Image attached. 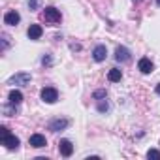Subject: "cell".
Wrapping results in <instances>:
<instances>
[{
	"instance_id": "obj_1",
	"label": "cell",
	"mask_w": 160,
	"mask_h": 160,
	"mask_svg": "<svg viewBox=\"0 0 160 160\" xmlns=\"http://www.w3.org/2000/svg\"><path fill=\"white\" fill-rule=\"evenodd\" d=\"M0 141H2V145H4L6 149H10V151L19 149V143H21L17 136H13V134L8 132L6 126H0Z\"/></svg>"
},
{
	"instance_id": "obj_2",
	"label": "cell",
	"mask_w": 160,
	"mask_h": 160,
	"mask_svg": "<svg viewBox=\"0 0 160 160\" xmlns=\"http://www.w3.org/2000/svg\"><path fill=\"white\" fill-rule=\"evenodd\" d=\"M30 79H32V75H30L28 72H17L15 75H12V77L8 79V85L25 87V85H28V83H30Z\"/></svg>"
},
{
	"instance_id": "obj_3",
	"label": "cell",
	"mask_w": 160,
	"mask_h": 160,
	"mask_svg": "<svg viewBox=\"0 0 160 160\" xmlns=\"http://www.w3.org/2000/svg\"><path fill=\"white\" fill-rule=\"evenodd\" d=\"M43 19H45L47 23H51V25H58V23L62 21V13H60V10H57L55 6H47L45 12H43Z\"/></svg>"
},
{
	"instance_id": "obj_4",
	"label": "cell",
	"mask_w": 160,
	"mask_h": 160,
	"mask_svg": "<svg viewBox=\"0 0 160 160\" xmlns=\"http://www.w3.org/2000/svg\"><path fill=\"white\" fill-rule=\"evenodd\" d=\"M40 98L45 102V104H55L58 100V91L55 87H43L42 92H40Z\"/></svg>"
},
{
	"instance_id": "obj_5",
	"label": "cell",
	"mask_w": 160,
	"mask_h": 160,
	"mask_svg": "<svg viewBox=\"0 0 160 160\" xmlns=\"http://www.w3.org/2000/svg\"><path fill=\"white\" fill-rule=\"evenodd\" d=\"M68 126H70V119H64V117H57V119L49 121V124H47V128L51 132H62Z\"/></svg>"
},
{
	"instance_id": "obj_6",
	"label": "cell",
	"mask_w": 160,
	"mask_h": 160,
	"mask_svg": "<svg viewBox=\"0 0 160 160\" xmlns=\"http://www.w3.org/2000/svg\"><path fill=\"white\" fill-rule=\"evenodd\" d=\"M130 58H132V53H130L128 47L119 45V47L115 49V60H117V62H128Z\"/></svg>"
},
{
	"instance_id": "obj_7",
	"label": "cell",
	"mask_w": 160,
	"mask_h": 160,
	"mask_svg": "<svg viewBox=\"0 0 160 160\" xmlns=\"http://www.w3.org/2000/svg\"><path fill=\"white\" fill-rule=\"evenodd\" d=\"M4 23H6L8 27H17V25L21 23V15H19V12H15V10L6 12V15H4Z\"/></svg>"
},
{
	"instance_id": "obj_8",
	"label": "cell",
	"mask_w": 160,
	"mask_h": 160,
	"mask_svg": "<svg viewBox=\"0 0 160 160\" xmlns=\"http://www.w3.org/2000/svg\"><path fill=\"white\" fill-rule=\"evenodd\" d=\"M92 58H94L96 62H104V60L108 58V47L102 45V43H98V45L92 49Z\"/></svg>"
},
{
	"instance_id": "obj_9",
	"label": "cell",
	"mask_w": 160,
	"mask_h": 160,
	"mask_svg": "<svg viewBox=\"0 0 160 160\" xmlns=\"http://www.w3.org/2000/svg\"><path fill=\"white\" fill-rule=\"evenodd\" d=\"M58 152L62 154V156H72V152H73V143L70 141V139H60L58 141Z\"/></svg>"
},
{
	"instance_id": "obj_10",
	"label": "cell",
	"mask_w": 160,
	"mask_h": 160,
	"mask_svg": "<svg viewBox=\"0 0 160 160\" xmlns=\"http://www.w3.org/2000/svg\"><path fill=\"white\" fill-rule=\"evenodd\" d=\"M28 143H30V147H34V149H42V147L47 145V139H45L43 134H32L30 139H28Z\"/></svg>"
},
{
	"instance_id": "obj_11",
	"label": "cell",
	"mask_w": 160,
	"mask_h": 160,
	"mask_svg": "<svg viewBox=\"0 0 160 160\" xmlns=\"http://www.w3.org/2000/svg\"><path fill=\"white\" fill-rule=\"evenodd\" d=\"M138 70H139L141 73H151V72L154 70V64L151 62V58L143 57V58H139V60H138Z\"/></svg>"
},
{
	"instance_id": "obj_12",
	"label": "cell",
	"mask_w": 160,
	"mask_h": 160,
	"mask_svg": "<svg viewBox=\"0 0 160 160\" xmlns=\"http://www.w3.org/2000/svg\"><path fill=\"white\" fill-rule=\"evenodd\" d=\"M42 34H43V28L40 27V25H30L28 27V30H27V36H28V40H40L42 38Z\"/></svg>"
},
{
	"instance_id": "obj_13",
	"label": "cell",
	"mask_w": 160,
	"mask_h": 160,
	"mask_svg": "<svg viewBox=\"0 0 160 160\" xmlns=\"http://www.w3.org/2000/svg\"><path fill=\"white\" fill-rule=\"evenodd\" d=\"M8 102H12V104L19 106V104L23 102V92H21V91H17V89H12V91H10V94H8Z\"/></svg>"
},
{
	"instance_id": "obj_14",
	"label": "cell",
	"mask_w": 160,
	"mask_h": 160,
	"mask_svg": "<svg viewBox=\"0 0 160 160\" xmlns=\"http://www.w3.org/2000/svg\"><path fill=\"white\" fill-rule=\"evenodd\" d=\"M108 79H109L111 83H119L121 79H122V72H121L119 68H111L109 73H108Z\"/></svg>"
},
{
	"instance_id": "obj_15",
	"label": "cell",
	"mask_w": 160,
	"mask_h": 160,
	"mask_svg": "<svg viewBox=\"0 0 160 160\" xmlns=\"http://www.w3.org/2000/svg\"><path fill=\"white\" fill-rule=\"evenodd\" d=\"M17 113H19V108H17L15 104L8 102V104L4 106V115H8V117H15Z\"/></svg>"
},
{
	"instance_id": "obj_16",
	"label": "cell",
	"mask_w": 160,
	"mask_h": 160,
	"mask_svg": "<svg viewBox=\"0 0 160 160\" xmlns=\"http://www.w3.org/2000/svg\"><path fill=\"white\" fill-rule=\"evenodd\" d=\"M98 104H96V109L100 111V113H106V111H109V104H108V100L106 98H102V100H96Z\"/></svg>"
},
{
	"instance_id": "obj_17",
	"label": "cell",
	"mask_w": 160,
	"mask_h": 160,
	"mask_svg": "<svg viewBox=\"0 0 160 160\" xmlns=\"http://www.w3.org/2000/svg\"><path fill=\"white\" fill-rule=\"evenodd\" d=\"M92 98H94V100H102V98H108V92H106V89L94 91V92H92Z\"/></svg>"
},
{
	"instance_id": "obj_18",
	"label": "cell",
	"mask_w": 160,
	"mask_h": 160,
	"mask_svg": "<svg viewBox=\"0 0 160 160\" xmlns=\"http://www.w3.org/2000/svg\"><path fill=\"white\" fill-rule=\"evenodd\" d=\"M27 4H28V10L30 12H36L40 8V0H27Z\"/></svg>"
},
{
	"instance_id": "obj_19",
	"label": "cell",
	"mask_w": 160,
	"mask_h": 160,
	"mask_svg": "<svg viewBox=\"0 0 160 160\" xmlns=\"http://www.w3.org/2000/svg\"><path fill=\"white\" fill-rule=\"evenodd\" d=\"M42 64H43V66H47V68H49V66H53V57H51L49 53H47V55H43V57H42Z\"/></svg>"
},
{
	"instance_id": "obj_20",
	"label": "cell",
	"mask_w": 160,
	"mask_h": 160,
	"mask_svg": "<svg viewBox=\"0 0 160 160\" xmlns=\"http://www.w3.org/2000/svg\"><path fill=\"white\" fill-rule=\"evenodd\" d=\"M10 47V36L6 32H2V51H6Z\"/></svg>"
},
{
	"instance_id": "obj_21",
	"label": "cell",
	"mask_w": 160,
	"mask_h": 160,
	"mask_svg": "<svg viewBox=\"0 0 160 160\" xmlns=\"http://www.w3.org/2000/svg\"><path fill=\"white\" fill-rule=\"evenodd\" d=\"M147 158H160V151H156V149H149V151H147Z\"/></svg>"
},
{
	"instance_id": "obj_22",
	"label": "cell",
	"mask_w": 160,
	"mask_h": 160,
	"mask_svg": "<svg viewBox=\"0 0 160 160\" xmlns=\"http://www.w3.org/2000/svg\"><path fill=\"white\" fill-rule=\"evenodd\" d=\"M156 94H158V96H160V83H158V85H156Z\"/></svg>"
},
{
	"instance_id": "obj_23",
	"label": "cell",
	"mask_w": 160,
	"mask_h": 160,
	"mask_svg": "<svg viewBox=\"0 0 160 160\" xmlns=\"http://www.w3.org/2000/svg\"><path fill=\"white\" fill-rule=\"evenodd\" d=\"M134 2H136V4H138V2H141V0H134Z\"/></svg>"
},
{
	"instance_id": "obj_24",
	"label": "cell",
	"mask_w": 160,
	"mask_h": 160,
	"mask_svg": "<svg viewBox=\"0 0 160 160\" xmlns=\"http://www.w3.org/2000/svg\"><path fill=\"white\" fill-rule=\"evenodd\" d=\"M156 4H158V6H160V0H156Z\"/></svg>"
}]
</instances>
